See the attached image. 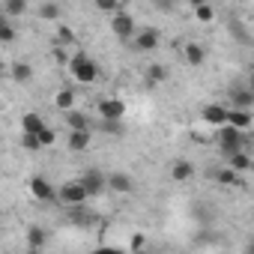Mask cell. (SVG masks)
Segmentation results:
<instances>
[{"instance_id": "1", "label": "cell", "mask_w": 254, "mask_h": 254, "mask_svg": "<svg viewBox=\"0 0 254 254\" xmlns=\"http://www.w3.org/2000/svg\"><path fill=\"white\" fill-rule=\"evenodd\" d=\"M66 66L72 69L75 81H81V84H93V81L99 78V66H96V60L87 57V54H75V57H69Z\"/></svg>"}, {"instance_id": "2", "label": "cell", "mask_w": 254, "mask_h": 254, "mask_svg": "<svg viewBox=\"0 0 254 254\" xmlns=\"http://www.w3.org/2000/svg\"><path fill=\"white\" fill-rule=\"evenodd\" d=\"M87 189L81 186V180H69V183H63L60 186V191H57V200L63 203V206H75V203H87Z\"/></svg>"}, {"instance_id": "3", "label": "cell", "mask_w": 254, "mask_h": 254, "mask_svg": "<svg viewBox=\"0 0 254 254\" xmlns=\"http://www.w3.org/2000/svg\"><path fill=\"white\" fill-rule=\"evenodd\" d=\"M242 144H245V135L239 132V129H233V126H221V132H218V150L224 153V156H230V153H236V150H242Z\"/></svg>"}, {"instance_id": "4", "label": "cell", "mask_w": 254, "mask_h": 254, "mask_svg": "<svg viewBox=\"0 0 254 254\" xmlns=\"http://www.w3.org/2000/svg\"><path fill=\"white\" fill-rule=\"evenodd\" d=\"M111 33L117 39H132L135 36V18L129 12H114L111 15Z\"/></svg>"}, {"instance_id": "5", "label": "cell", "mask_w": 254, "mask_h": 254, "mask_svg": "<svg viewBox=\"0 0 254 254\" xmlns=\"http://www.w3.org/2000/svg\"><path fill=\"white\" fill-rule=\"evenodd\" d=\"M105 189H111L117 194H129V191H135V180L126 174V171H111L105 177Z\"/></svg>"}, {"instance_id": "6", "label": "cell", "mask_w": 254, "mask_h": 254, "mask_svg": "<svg viewBox=\"0 0 254 254\" xmlns=\"http://www.w3.org/2000/svg\"><path fill=\"white\" fill-rule=\"evenodd\" d=\"M69 221H72L75 227H93L99 218H96V212L87 209L84 203H75V206H69Z\"/></svg>"}, {"instance_id": "7", "label": "cell", "mask_w": 254, "mask_h": 254, "mask_svg": "<svg viewBox=\"0 0 254 254\" xmlns=\"http://www.w3.org/2000/svg\"><path fill=\"white\" fill-rule=\"evenodd\" d=\"M159 39H162V33L153 30V27L138 30V33H135V48H138V51H156V48H159Z\"/></svg>"}, {"instance_id": "8", "label": "cell", "mask_w": 254, "mask_h": 254, "mask_svg": "<svg viewBox=\"0 0 254 254\" xmlns=\"http://www.w3.org/2000/svg\"><path fill=\"white\" fill-rule=\"evenodd\" d=\"M99 114H102V120H123L126 102L123 99H102L99 102Z\"/></svg>"}, {"instance_id": "9", "label": "cell", "mask_w": 254, "mask_h": 254, "mask_svg": "<svg viewBox=\"0 0 254 254\" xmlns=\"http://www.w3.org/2000/svg\"><path fill=\"white\" fill-rule=\"evenodd\" d=\"M81 186L87 189V194H90V197H96V194H102V191H105V174H102V171H84Z\"/></svg>"}, {"instance_id": "10", "label": "cell", "mask_w": 254, "mask_h": 254, "mask_svg": "<svg viewBox=\"0 0 254 254\" xmlns=\"http://www.w3.org/2000/svg\"><path fill=\"white\" fill-rule=\"evenodd\" d=\"M30 194H33L36 200H54V197H57L54 186H51L45 177H33V180H30Z\"/></svg>"}, {"instance_id": "11", "label": "cell", "mask_w": 254, "mask_h": 254, "mask_svg": "<svg viewBox=\"0 0 254 254\" xmlns=\"http://www.w3.org/2000/svg\"><path fill=\"white\" fill-rule=\"evenodd\" d=\"M224 123L233 126V129H239V132H248L251 129V114L242 111V108H227V120Z\"/></svg>"}, {"instance_id": "12", "label": "cell", "mask_w": 254, "mask_h": 254, "mask_svg": "<svg viewBox=\"0 0 254 254\" xmlns=\"http://www.w3.org/2000/svg\"><path fill=\"white\" fill-rule=\"evenodd\" d=\"M200 117H203V123H209V126H224L227 108H224V105H203Z\"/></svg>"}, {"instance_id": "13", "label": "cell", "mask_w": 254, "mask_h": 254, "mask_svg": "<svg viewBox=\"0 0 254 254\" xmlns=\"http://www.w3.org/2000/svg\"><path fill=\"white\" fill-rule=\"evenodd\" d=\"M254 105V93L248 90V87H236L233 93H230V108H242V111H248Z\"/></svg>"}, {"instance_id": "14", "label": "cell", "mask_w": 254, "mask_h": 254, "mask_svg": "<svg viewBox=\"0 0 254 254\" xmlns=\"http://www.w3.org/2000/svg\"><path fill=\"white\" fill-rule=\"evenodd\" d=\"M90 147V129H72L69 132V150L72 153H84Z\"/></svg>"}, {"instance_id": "15", "label": "cell", "mask_w": 254, "mask_h": 254, "mask_svg": "<svg viewBox=\"0 0 254 254\" xmlns=\"http://www.w3.org/2000/svg\"><path fill=\"white\" fill-rule=\"evenodd\" d=\"M191 177H194V165L191 162H186V159L174 162V168H171V180L174 183H189Z\"/></svg>"}, {"instance_id": "16", "label": "cell", "mask_w": 254, "mask_h": 254, "mask_svg": "<svg viewBox=\"0 0 254 254\" xmlns=\"http://www.w3.org/2000/svg\"><path fill=\"white\" fill-rule=\"evenodd\" d=\"M165 78H168V69H165L162 63H150L147 72H144V84H147V87H159Z\"/></svg>"}, {"instance_id": "17", "label": "cell", "mask_w": 254, "mask_h": 254, "mask_svg": "<svg viewBox=\"0 0 254 254\" xmlns=\"http://www.w3.org/2000/svg\"><path fill=\"white\" fill-rule=\"evenodd\" d=\"M183 54H186V63H189V66H200V63L206 60V51H203L197 42H189V45L183 48Z\"/></svg>"}, {"instance_id": "18", "label": "cell", "mask_w": 254, "mask_h": 254, "mask_svg": "<svg viewBox=\"0 0 254 254\" xmlns=\"http://www.w3.org/2000/svg\"><path fill=\"white\" fill-rule=\"evenodd\" d=\"M9 75H12V81H18V84H27V81L33 78V66H30V63H24V60H18V63H12Z\"/></svg>"}, {"instance_id": "19", "label": "cell", "mask_w": 254, "mask_h": 254, "mask_svg": "<svg viewBox=\"0 0 254 254\" xmlns=\"http://www.w3.org/2000/svg\"><path fill=\"white\" fill-rule=\"evenodd\" d=\"M42 126H45V120H42L36 111H27V114L21 117V132H33V135H36Z\"/></svg>"}, {"instance_id": "20", "label": "cell", "mask_w": 254, "mask_h": 254, "mask_svg": "<svg viewBox=\"0 0 254 254\" xmlns=\"http://www.w3.org/2000/svg\"><path fill=\"white\" fill-rule=\"evenodd\" d=\"M227 162H230V168H233V171H239V174H245V171L251 168V156H248L245 150L230 153V156H227Z\"/></svg>"}, {"instance_id": "21", "label": "cell", "mask_w": 254, "mask_h": 254, "mask_svg": "<svg viewBox=\"0 0 254 254\" xmlns=\"http://www.w3.org/2000/svg\"><path fill=\"white\" fill-rule=\"evenodd\" d=\"M215 183H218V186H242V177H239V171H233V168L227 165V168H221V171L215 174Z\"/></svg>"}, {"instance_id": "22", "label": "cell", "mask_w": 254, "mask_h": 254, "mask_svg": "<svg viewBox=\"0 0 254 254\" xmlns=\"http://www.w3.org/2000/svg\"><path fill=\"white\" fill-rule=\"evenodd\" d=\"M45 242H48V233H45L42 227H36V224H33V227H27V248H33V251H36V248H42Z\"/></svg>"}, {"instance_id": "23", "label": "cell", "mask_w": 254, "mask_h": 254, "mask_svg": "<svg viewBox=\"0 0 254 254\" xmlns=\"http://www.w3.org/2000/svg\"><path fill=\"white\" fill-rule=\"evenodd\" d=\"M60 15H63V9H60L57 0H48V3L39 6V18H42V21H57Z\"/></svg>"}, {"instance_id": "24", "label": "cell", "mask_w": 254, "mask_h": 254, "mask_svg": "<svg viewBox=\"0 0 254 254\" xmlns=\"http://www.w3.org/2000/svg\"><path fill=\"white\" fill-rule=\"evenodd\" d=\"M54 105L60 108V111H69V108H75V93L66 87V90H60L57 96H54Z\"/></svg>"}, {"instance_id": "25", "label": "cell", "mask_w": 254, "mask_h": 254, "mask_svg": "<svg viewBox=\"0 0 254 254\" xmlns=\"http://www.w3.org/2000/svg\"><path fill=\"white\" fill-rule=\"evenodd\" d=\"M66 123H69V129H90L87 117H84L81 111H72V108H69V114H66Z\"/></svg>"}, {"instance_id": "26", "label": "cell", "mask_w": 254, "mask_h": 254, "mask_svg": "<svg viewBox=\"0 0 254 254\" xmlns=\"http://www.w3.org/2000/svg\"><path fill=\"white\" fill-rule=\"evenodd\" d=\"M3 12L6 15H24L27 12V0H3Z\"/></svg>"}, {"instance_id": "27", "label": "cell", "mask_w": 254, "mask_h": 254, "mask_svg": "<svg viewBox=\"0 0 254 254\" xmlns=\"http://www.w3.org/2000/svg\"><path fill=\"white\" fill-rule=\"evenodd\" d=\"M36 138H39V144H42V147H51V144L57 141V132H54V129H48V126H42V129L36 132Z\"/></svg>"}, {"instance_id": "28", "label": "cell", "mask_w": 254, "mask_h": 254, "mask_svg": "<svg viewBox=\"0 0 254 254\" xmlns=\"http://www.w3.org/2000/svg\"><path fill=\"white\" fill-rule=\"evenodd\" d=\"M194 18L197 21H212L215 18V9L209 3H200V6H194Z\"/></svg>"}, {"instance_id": "29", "label": "cell", "mask_w": 254, "mask_h": 254, "mask_svg": "<svg viewBox=\"0 0 254 254\" xmlns=\"http://www.w3.org/2000/svg\"><path fill=\"white\" fill-rule=\"evenodd\" d=\"M69 42H75V30L66 27V24H60L57 27V45H69Z\"/></svg>"}, {"instance_id": "30", "label": "cell", "mask_w": 254, "mask_h": 254, "mask_svg": "<svg viewBox=\"0 0 254 254\" xmlns=\"http://www.w3.org/2000/svg\"><path fill=\"white\" fill-rule=\"evenodd\" d=\"M21 147H24V150H30V153H39V150H42V144H39V138H36L33 132H24Z\"/></svg>"}, {"instance_id": "31", "label": "cell", "mask_w": 254, "mask_h": 254, "mask_svg": "<svg viewBox=\"0 0 254 254\" xmlns=\"http://www.w3.org/2000/svg\"><path fill=\"white\" fill-rule=\"evenodd\" d=\"M15 39H18V36H15V27L6 21L3 27H0V42H3V45H9V42H15Z\"/></svg>"}, {"instance_id": "32", "label": "cell", "mask_w": 254, "mask_h": 254, "mask_svg": "<svg viewBox=\"0 0 254 254\" xmlns=\"http://www.w3.org/2000/svg\"><path fill=\"white\" fill-rule=\"evenodd\" d=\"M93 3H96V9H102V12H117L120 0H93Z\"/></svg>"}, {"instance_id": "33", "label": "cell", "mask_w": 254, "mask_h": 254, "mask_svg": "<svg viewBox=\"0 0 254 254\" xmlns=\"http://www.w3.org/2000/svg\"><path fill=\"white\" fill-rule=\"evenodd\" d=\"M102 129H105V132H111V135H123L120 120H102Z\"/></svg>"}, {"instance_id": "34", "label": "cell", "mask_w": 254, "mask_h": 254, "mask_svg": "<svg viewBox=\"0 0 254 254\" xmlns=\"http://www.w3.org/2000/svg\"><path fill=\"white\" fill-rule=\"evenodd\" d=\"M51 57H54V63H60V66H66V63H69V54H66L63 48H54V51H51Z\"/></svg>"}, {"instance_id": "35", "label": "cell", "mask_w": 254, "mask_h": 254, "mask_svg": "<svg viewBox=\"0 0 254 254\" xmlns=\"http://www.w3.org/2000/svg\"><path fill=\"white\" fill-rule=\"evenodd\" d=\"M144 245H147V239H144L141 233H138V236H132V242H129V248H132V251H141Z\"/></svg>"}, {"instance_id": "36", "label": "cell", "mask_w": 254, "mask_h": 254, "mask_svg": "<svg viewBox=\"0 0 254 254\" xmlns=\"http://www.w3.org/2000/svg\"><path fill=\"white\" fill-rule=\"evenodd\" d=\"M189 3L191 6H200V3H209V0H189Z\"/></svg>"}, {"instance_id": "37", "label": "cell", "mask_w": 254, "mask_h": 254, "mask_svg": "<svg viewBox=\"0 0 254 254\" xmlns=\"http://www.w3.org/2000/svg\"><path fill=\"white\" fill-rule=\"evenodd\" d=\"M6 18H9L6 12H0V27H3V24H6Z\"/></svg>"}]
</instances>
